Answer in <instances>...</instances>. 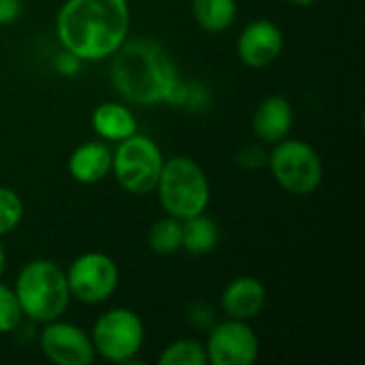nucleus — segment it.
Masks as SVG:
<instances>
[{
    "label": "nucleus",
    "instance_id": "obj_16",
    "mask_svg": "<svg viewBox=\"0 0 365 365\" xmlns=\"http://www.w3.org/2000/svg\"><path fill=\"white\" fill-rule=\"evenodd\" d=\"M220 242V229L205 212L182 220V250L195 257H203L216 250Z\"/></svg>",
    "mask_w": 365,
    "mask_h": 365
},
{
    "label": "nucleus",
    "instance_id": "obj_22",
    "mask_svg": "<svg viewBox=\"0 0 365 365\" xmlns=\"http://www.w3.org/2000/svg\"><path fill=\"white\" fill-rule=\"evenodd\" d=\"M267 145L255 141V143H244L237 154H235V163L246 169V171H257V169H263L267 165Z\"/></svg>",
    "mask_w": 365,
    "mask_h": 365
},
{
    "label": "nucleus",
    "instance_id": "obj_14",
    "mask_svg": "<svg viewBox=\"0 0 365 365\" xmlns=\"http://www.w3.org/2000/svg\"><path fill=\"white\" fill-rule=\"evenodd\" d=\"M111 160H113V145L101 139H90L79 143L68 154L66 171L77 184L94 186L111 175Z\"/></svg>",
    "mask_w": 365,
    "mask_h": 365
},
{
    "label": "nucleus",
    "instance_id": "obj_12",
    "mask_svg": "<svg viewBox=\"0 0 365 365\" xmlns=\"http://www.w3.org/2000/svg\"><path fill=\"white\" fill-rule=\"evenodd\" d=\"M267 306V289L257 276H237L220 293L225 319L252 323Z\"/></svg>",
    "mask_w": 365,
    "mask_h": 365
},
{
    "label": "nucleus",
    "instance_id": "obj_11",
    "mask_svg": "<svg viewBox=\"0 0 365 365\" xmlns=\"http://www.w3.org/2000/svg\"><path fill=\"white\" fill-rule=\"evenodd\" d=\"M284 51L282 28L267 17L248 21L235 41V53L240 62L248 68H267Z\"/></svg>",
    "mask_w": 365,
    "mask_h": 365
},
{
    "label": "nucleus",
    "instance_id": "obj_17",
    "mask_svg": "<svg viewBox=\"0 0 365 365\" xmlns=\"http://www.w3.org/2000/svg\"><path fill=\"white\" fill-rule=\"evenodd\" d=\"M190 13L195 24L210 34L227 32L237 19V0H192Z\"/></svg>",
    "mask_w": 365,
    "mask_h": 365
},
{
    "label": "nucleus",
    "instance_id": "obj_13",
    "mask_svg": "<svg viewBox=\"0 0 365 365\" xmlns=\"http://www.w3.org/2000/svg\"><path fill=\"white\" fill-rule=\"evenodd\" d=\"M295 124V109L282 94L265 96L252 113V135L263 145H274L287 139Z\"/></svg>",
    "mask_w": 365,
    "mask_h": 365
},
{
    "label": "nucleus",
    "instance_id": "obj_2",
    "mask_svg": "<svg viewBox=\"0 0 365 365\" xmlns=\"http://www.w3.org/2000/svg\"><path fill=\"white\" fill-rule=\"evenodd\" d=\"M130 21L128 0H64L56 15V38L81 62H103L130 36Z\"/></svg>",
    "mask_w": 365,
    "mask_h": 365
},
{
    "label": "nucleus",
    "instance_id": "obj_19",
    "mask_svg": "<svg viewBox=\"0 0 365 365\" xmlns=\"http://www.w3.org/2000/svg\"><path fill=\"white\" fill-rule=\"evenodd\" d=\"M160 365H207L205 344L197 338H178L158 355Z\"/></svg>",
    "mask_w": 365,
    "mask_h": 365
},
{
    "label": "nucleus",
    "instance_id": "obj_7",
    "mask_svg": "<svg viewBox=\"0 0 365 365\" xmlns=\"http://www.w3.org/2000/svg\"><path fill=\"white\" fill-rule=\"evenodd\" d=\"M94 353L109 364H133L145 344L143 319L126 306H115L98 314L90 331Z\"/></svg>",
    "mask_w": 365,
    "mask_h": 365
},
{
    "label": "nucleus",
    "instance_id": "obj_18",
    "mask_svg": "<svg viewBox=\"0 0 365 365\" xmlns=\"http://www.w3.org/2000/svg\"><path fill=\"white\" fill-rule=\"evenodd\" d=\"M148 246L158 257H171L182 250V220L163 216L152 222L148 231Z\"/></svg>",
    "mask_w": 365,
    "mask_h": 365
},
{
    "label": "nucleus",
    "instance_id": "obj_8",
    "mask_svg": "<svg viewBox=\"0 0 365 365\" xmlns=\"http://www.w3.org/2000/svg\"><path fill=\"white\" fill-rule=\"evenodd\" d=\"M64 272L71 297L83 306L107 304L120 287V267L115 259L101 250L81 252Z\"/></svg>",
    "mask_w": 365,
    "mask_h": 365
},
{
    "label": "nucleus",
    "instance_id": "obj_23",
    "mask_svg": "<svg viewBox=\"0 0 365 365\" xmlns=\"http://www.w3.org/2000/svg\"><path fill=\"white\" fill-rule=\"evenodd\" d=\"M186 319H188V325L192 327V329H199V331H210L212 329V325L218 321L216 319V310L210 306V304H205V302H195V304H190L188 306V310H186Z\"/></svg>",
    "mask_w": 365,
    "mask_h": 365
},
{
    "label": "nucleus",
    "instance_id": "obj_25",
    "mask_svg": "<svg viewBox=\"0 0 365 365\" xmlns=\"http://www.w3.org/2000/svg\"><path fill=\"white\" fill-rule=\"evenodd\" d=\"M24 13L21 0H0V26L15 24Z\"/></svg>",
    "mask_w": 365,
    "mask_h": 365
},
{
    "label": "nucleus",
    "instance_id": "obj_5",
    "mask_svg": "<svg viewBox=\"0 0 365 365\" xmlns=\"http://www.w3.org/2000/svg\"><path fill=\"white\" fill-rule=\"evenodd\" d=\"M274 182L293 197L314 195L325 178V165L317 148L304 139H282L267 152L265 165Z\"/></svg>",
    "mask_w": 365,
    "mask_h": 365
},
{
    "label": "nucleus",
    "instance_id": "obj_27",
    "mask_svg": "<svg viewBox=\"0 0 365 365\" xmlns=\"http://www.w3.org/2000/svg\"><path fill=\"white\" fill-rule=\"evenodd\" d=\"M6 269V250L2 246V240H0V280H2V274Z\"/></svg>",
    "mask_w": 365,
    "mask_h": 365
},
{
    "label": "nucleus",
    "instance_id": "obj_4",
    "mask_svg": "<svg viewBox=\"0 0 365 365\" xmlns=\"http://www.w3.org/2000/svg\"><path fill=\"white\" fill-rule=\"evenodd\" d=\"M154 192L160 210L178 220L207 212L212 201V184L205 169L186 154L165 158Z\"/></svg>",
    "mask_w": 365,
    "mask_h": 365
},
{
    "label": "nucleus",
    "instance_id": "obj_10",
    "mask_svg": "<svg viewBox=\"0 0 365 365\" xmlns=\"http://www.w3.org/2000/svg\"><path fill=\"white\" fill-rule=\"evenodd\" d=\"M38 349L45 359L56 365H90L96 359L90 331L71 321H64L62 317L43 323L38 334Z\"/></svg>",
    "mask_w": 365,
    "mask_h": 365
},
{
    "label": "nucleus",
    "instance_id": "obj_15",
    "mask_svg": "<svg viewBox=\"0 0 365 365\" xmlns=\"http://www.w3.org/2000/svg\"><path fill=\"white\" fill-rule=\"evenodd\" d=\"M90 124H92L96 139L107 141L111 145L139 133L137 115L130 109V105L124 101H105V103L96 105L92 109Z\"/></svg>",
    "mask_w": 365,
    "mask_h": 365
},
{
    "label": "nucleus",
    "instance_id": "obj_20",
    "mask_svg": "<svg viewBox=\"0 0 365 365\" xmlns=\"http://www.w3.org/2000/svg\"><path fill=\"white\" fill-rule=\"evenodd\" d=\"M24 199L9 186H0V240L11 235L24 222Z\"/></svg>",
    "mask_w": 365,
    "mask_h": 365
},
{
    "label": "nucleus",
    "instance_id": "obj_1",
    "mask_svg": "<svg viewBox=\"0 0 365 365\" xmlns=\"http://www.w3.org/2000/svg\"><path fill=\"white\" fill-rule=\"evenodd\" d=\"M109 60L111 86L124 103L133 107L173 105L184 79L160 41L128 36Z\"/></svg>",
    "mask_w": 365,
    "mask_h": 365
},
{
    "label": "nucleus",
    "instance_id": "obj_9",
    "mask_svg": "<svg viewBox=\"0 0 365 365\" xmlns=\"http://www.w3.org/2000/svg\"><path fill=\"white\" fill-rule=\"evenodd\" d=\"M203 344L212 365H255L261 355V340L248 321H216Z\"/></svg>",
    "mask_w": 365,
    "mask_h": 365
},
{
    "label": "nucleus",
    "instance_id": "obj_24",
    "mask_svg": "<svg viewBox=\"0 0 365 365\" xmlns=\"http://www.w3.org/2000/svg\"><path fill=\"white\" fill-rule=\"evenodd\" d=\"M53 66H56V71H58L62 77H73V75H77V73L81 71L83 62H81L77 56H73L71 51H64V49H62L60 56H56Z\"/></svg>",
    "mask_w": 365,
    "mask_h": 365
},
{
    "label": "nucleus",
    "instance_id": "obj_21",
    "mask_svg": "<svg viewBox=\"0 0 365 365\" xmlns=\"http://www.w3.org/2000/svg\"><path fill=\"white\" fill-rule=\"evenodd\" d=\"M24 321V312L13 287L0 282V336L13 334Z\"/></svg>",
    "mask_w": 365,
    "mask_h": 365
},
{
    "label": "nucleus",
    "instance_id": "obj_3",
    "mask_svg": "<svg viewBox=\"0 0 365 365\" xmlns=\"http://www.w3.org/2000/svg\"><path fill=\"white\" fill-rule=\"evenodd\" d=\"M13 291L19 299L24 319L43 325L64 317L73 297L66 272L51 259H32L15 276Z\"/></svg>",
    "mask_w": 365,
    "mask_h": 365
},
{
    "label": "nucleus",
    "instance_id": "obj_26",
    "mask_svg": "<svg viewBox=\"0 0 365 365\" xmlns=\"http://www.w3.org/2000/svg\"><path fill=\"white\" fill-rule=\"evenodd\" d=\"M284 2H289L291 6H297V9H308V6L317 4L319 0H284Z\"/></svg>",
    "mask_w": 365,
    "mask_h": 365
},
{
    "label": "nucleus",
    "instance_id": "obj_6",
    "mask_svg": "<svg viewBox=\"0 0 365 365\" xmlns=\"http://www.w3.org/2000/svg\"><path fill=\"white\" fill-rule=\"evenodd\" d=\"M165 165V154L160 145L141 133L113 145L111 175L118 186L135 197L154 192L160 169Z\"/></svg>",
    "mask_w": 365,
    "mask_h": 365
}]
</instances>
